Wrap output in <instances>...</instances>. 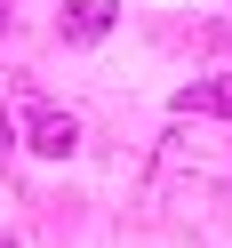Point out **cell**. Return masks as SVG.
<instances>
[{
	"instance_id": "3957f363",
	"label": "cell",
	"mask_w": 232,
	"mask_h": 248,
	"mask_svg": "<svg viewBox=\"0 0 232 248\" xmlns=\"http://www.w3.org/2000/svg\"><path fill=\"white\" fill-rule=\"evenodd\" d=\"M176 104H184V112H216V120H232V72H216V80H192Z\"/></svg>"
},
{
	"instance_id": "7a4b0ae2",
	"label": "cell",
	"mask_w": 232,
	"mask_h": 248,
	"mask_svg": "<svg viewBox=\"0 0 232 248\" xmlns=\"http://www.w3.org/2000/svg\"><path fill=\"white\" fill-rule=\"evenodd\" d=\"M112 32V0H72L64 8V40L72 48H88V40H104Z\"/></svg>"
},
{
	"instance_id": "277c9868",
	"label": "cell",
	"mask_w": 232,
	"mask_h": 248,
	"mask_svg": "<svg viewBox=\"0 0 232 248\" xmlns=\"http://www.w3.org/2000/svg\"><path fill=\"white\" fill-rule=\"evenodd\" d=\"M8 160H16V120L0 112V168H8Z\"/></svg>"
},
{
	"instance_id": "6da1fadb",
	"label": "cell",
	"mask_w": 232,
	"mask_h": 248,
	"mask_svg": "<svg viewBox=\"0 0 232 248\" xmlns=\"http://www.w3.org/2000/svg\"><path fill=\"white\" fill-rule=\"evenodd\" d=\"M24 128H32V152H48V160H64V152L80 144V120H72L64 104H40V96L24 104Z\"/></svg>"
},
{
	"instance_id": "5b68a950",
	"label": "cell",
	"mask_w": 232,
	"mask_h": 248,
	"mask_svg": "<svg viewBox=\"0 0 232 248\" xmlns=\"http://www.w3.org/2000/svg\"><path fill=\"white\" fill-rule=\"evenodd\" d=\"M0 248H8V240H0Z\"/></svg>"
}]
</instances>
